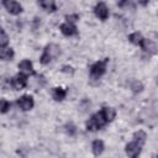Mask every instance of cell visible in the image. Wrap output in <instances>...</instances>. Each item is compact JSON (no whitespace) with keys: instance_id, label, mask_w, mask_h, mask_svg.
<instances>
[{"instance_id":"9a60e30c","label":"cell","mask_w":158,"mask_h":158,"mask_svg":"<svg viewBox=\"0 0 158 158\" xmlns=\"http://www.w3.org/2000/svg\"><path fill=\"white\" fill-rule=\"evenodd\" d=\"M100 111L102 112V115H104L105 120L107 121V123L111 122V121L115 118V116H116V111H115V109H114V107H110V106H104Z\"/></svg>"},{"instance_id":"7402d4cb","label":"cell","mask_w":158,"mask_h":158,"mask_svg":"<svg viewBox=\"0 0 158 158\" xmlns=\"http://www.w3.org/2000/svg\"><path fill=\"white\" fill-rule=\"evenodd\" d=\"M131 89H132V91H135V93H139V91H142L143 85H142V83H141V81L135 80V81L131 84Z\"/></svg>"},{"instance_id":"44dd1931","label":"cell","mask_w":158,"mask_h":158,"mask_svg":"<svg viewBox=\"0 0 158 158\" xmlns=\"http://www.w3.org/2000/svg\"><path fill=\"white\" fill-rule=\"evenodd\" d=\"M10 107H11V102L7 101V100H5V99H2V100H1V106H0L1 114H6V112L10 110Z\"/></svg>"},{"instance_id":"5b68a950","label":"cell","mask_w":158,"mask_h":158,"mask_svg":"<svg viewBox=\"0 0 158 158\" xmlns=\"http://www.w3.org/2000/svg\"><path fill=\"white\" fill-rule=\"evenodd\" d=\"M142 144H139L138 142L136 141H131L130 143L126 144L125 147V152L126 154L128 156V158H138V156L141 154V151H142Z\"/></svg>"},{"instance_id":"ac0fdd59","label":"cell","mask_w":158,"mask_h":158,"mask_svg":"<svg viewBox=\"0 0 158 158\" xmlns=\"http://www.w3.org/2000/svg\"><path fill=\"white\" fill-rule=\"evenodd\" d=\"M146 139H147V133H146L144 131L138 130V131H136V132L133 133V141L138 142L139 144L143 146V144L146 143Z\"/></svg>"},{"instance_id":"277c9868","label":"cell","mask_w":158,"mask_h":158,"mask_svg":"<svg viewBox=\"0 0 158 158\" xmlns=\"http://www.w3.org/2000/svg\"><path fill=\"white\" fill-rule=\"evenodd\" d=\"M27 81H28L27 74L20 72L14 78H11L10 84H11V86H12L14 90H21V89H23V88L27 86Z\"/></svg>"},{"instance_id":"d6986e66","label":"cell","mask_w":158,"mask_h":158,"mask_svg":"<svg viewBox=\"0 0 158 158\" xmlns=\"http://www.w3.org/2000/svg\"><path fill=\"white\" fill-rule=\"evenodd\" d=\"M64 130H65L67 135H69V136H74L77 133V127H75V125L73 122H68L64 126Z\"/></svg>"},{"instance_id":"ffe728a7","label":"cell","mask_w":158,"mask_h":158,"mask_svg":"<svg viewBox=\"0 0 158 158\" xmlns=\"http://www.w3.org/2000/svg\"><path fill=\"white\" fill-rule=\"evenodd\" d=\"M1 37H0V48H6L9 43V37L5 32V30H1Z\"/></svg>"},{"instance_id":"6da1fadb","label":"cell","mask_w":158,"mask_h":158,"mask_svg":"<svg viewBox=\"0 0 158 158\" xmlns=\"http://www.w3.org/2000/svg\"><path fill=\"white\" fill-rule=\"evenodd\" d=\"M59 54H60V48H59V46L56 44V43H49V44H47V46L44 47L43 53H42V56L40 57V62H41V64L47 65V64H49L53 59H56Z\"/></svg>"},{"instance_id":"7a4b0ae2","label":"cell","mask_w":158,"mask_h":158,"mask_svg":"<svg viewBox=\"0 0 158 158\" xmlns=\"http://www.w3.org/2000/svg\"><path fill=\"white\" fill-rule=\"evenodd\" d=\"M106 123H107V121L105 120L102 112H101V111H98V112H95L94 115L90 116V118L86 121L85 126H86V130H88V131L95 132V131L102 128Z\"/></svg>"},{"instance_id":"7c38bea8","label":"cell","mask_w":158,"mask_h":158,"mask_svg":"<svg viewBox=\"0 0 158 158\" xmlns=\"http://www.w3.org/2000/svg\"><path fill=\"white\" fill-rule=\"evenodd\" d=\"M52 96L56 101H63L67 96V90L64 88H60V86H57V88H53V91H52Z\"/></svg>"},{"instance_id":"4fadbf2b","label":"cell","mask_w":158,"mask_h":158,"mask_svg":"<svg viewBox=\"0 0 158 158\" xmlns=\"http://www.w3.org/2000/svg\"><path fill=\"white\" fill-rule=\"evenodd\" d=\"M104 149H105V144H104V142L101 139L93 141V143H91V151H93L94 156H96V157L100 156L104 152Z\"/></svg>"},{"instance_id":"8992f818","label":"cell","mask_w":158,"mask_h":158,"mask_svg":"<svg viewBox=\"0 0 158 158\" xmlns=\"http://www.w3.org/2000/svg\"><path fill=\"white\" fill-rule=\"evenodd\" d=\"M16 102H17V106H19L22 111H28V110H31V109L35 106V100H33V98H32L31 95H28V94H25V95L20 96Z\"/></svg>"},{"instance_id":"5bb4252c","label":"cell","mask_w":158,"mask_h":158,"mask_svg":"<svg viewBox=\"0 0 158 158\" xmlns=\"http://www.w3.org/2000/svg\"><path fill=\"white\" fill-rule=\"evenodd\" d=\"M38 5L44 11H47V12H54L57 10V5L52 0H42V1H38Z\"/></svg>"},{"instance_id":"ba28073f","label":"cell","mask_w":158,"mask_h":158,"mask_svg":"<svg viewBox=\"0 0 158 158\" xmlns=\"http://www.w3.org/2000/svg\"><path fill=\"white\" fill-rule=\"evenodd\" d=\"M94 14L98 19H100L101 21L107 20L109 17V7L105 2H98L94 7Z\"/></svg>"},{"instance_id":"cb8c5ba5","label":"cell","mask_w":158,"mask_h":158,"mask_svg":"<svg viewBox=\"0 0 158 158\" xmlns=\"http://www.w3.org/2000/svg\"><path fill=\"white\" fill-rule=\"evenodd\" d=\"M156 158H158V156H157V157H156Z\"/></svg>"},{"instance_id":"9c48e42d","label":"cell","mask_w":158,"mask_h":158,"mask_svg":"<svg viewBox=\"0 0 158 158\" xmlns=\"http://www.w3.org/2000/svg\"><path fill=\"white\" fill-rule=\"evenodd\" d=\"M59 30H60V32H62L64 36H67V37H72V36H75V35L78 33V30H77L75 23L69 22V21L63 22V23L59 26Z\"/></svg>"},{"instance_id":"52a82bcc","label":"cell","mask_w":158,"mask_h":158,"mask_svg":"<svg viewBox=\"0 0 158 158\" xmlns=\"http://www.w3.org/2000/svg\"><path fill=\"white\" fill-rule=\"evenodd\" d=\"M2 6L11 15H19L22 12V5L15 0H5V1H2Z\"/></svg>"},{"instance_id":"3957f363","label":"cell","mask_w":158,"mask_h":158,"mask_svg":"<svg viewBox=\"0 0 158 158\" xmlns=\"http://www.w3.org/2000/svg\"><path fill=\"white\" fill-rule=\"evenodd\" d=\"M107 63H109V58H104L101 60H98L95 63H93L89 68V74L90 78L96 80L100 79L105 73H106V68H107Z\"/></svg>"},{"instance_id":"30bf717a","label":"cell","mask_w":158,"mask_h":158,"mask_svg":"<svg viewBox=\"0 0 158 158\" xmlns=\"http://www.w3.org/2000/svg\"><path fill=\"white\" fill-rule=\"evenodd\" d=\"M141 48H142V51L144 53H147L149 56H153V54H156L158 52V47H157L156 42L149 40V38H144L143 40V42L141 44Z\"/></svg>"},{"instance_id":"603a6c76","label":"cell","mask_w":158,"mask_h":158,"mask_svg":"<svg viewBox=\"0 0 158 158\" xmlns=\"http://www.w3.org/2000/svg\"><path fill=\"white\" fill-rule=\"evenodd\" d=\"M65 20H67V21H69V22H73V23H75V22L79 20V15H77V14L67 15V16H65Z\"/></svg>"},{"instance_id":"2e32d148","label":"cell","mask_w":158,"mask_h":158,"mask_svg":"<svg viewBox=\"0 0 158 158\" xmlns=\"http://www.w3.org/2000/svg\"><path fill=\"white\" fill-rule=\"evenodd\" d=\"M143 40H144V37L142 36L141 32H137V31H136V32H132V33L128 35V41H130L132 44H135V46H139V47H141Z\"/></svg>"},{"instance_id":"8fae6325","label":"cell","mask_w":158,"mask_h":158,"mask_svg":"<svg viewBox=\"0 0 158 158\" xmlns=\"http://www.w3.org/2000/svg\"><path fill=\"white\" fill-rule=\"evenodd\" d=\"M19 69L21 70V73H25V74H31L33 75L35 74V69H33V64L30 59H23L19 63Z\"/></svg>"},{"instance_id":"e0dca14e","label":"cell","mask_w":158,"mask_h":158,"mask_svg":"<svg viewBox=\"0 0 158 158\" xmlns=\"http://www.w3.org/2000/svg\"><path fill=\"white\" fill-rule=\"evenodd\" d=\"M15 56V52L11 47H6V48H1L0 51V58L2 60H11Z\"/></svg>"}]
</instances>
